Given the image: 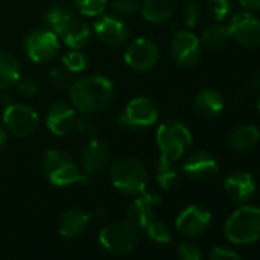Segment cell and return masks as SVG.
Segmentation results:
<instances>
[{
	"label": "cell",
	"mask_w": 260,
	"mask_h": 260,
	"mask_svg": "<svg viewBox=\"0 0 260 260\" xmlns=\"http://www.w3.org/2000/svg\"><path fill=\"white\" fill-rule=\"evenodd\" d=\"M228 240L239 245L252 243L260 239V208L245 205L236 210L225 225Z\"/></svg>",
	"instance_id": "obj_5"
},
{
	"label": "cell",
	"mask_w": 260,
	"mask_h": 260,
	"mask_svg": "<svg viewBox=\"0 0 260 260\" xmlns=\"http://www.w3.org/2000/svg\"><path fill=\"white\" fill-rule=\"evenodd\" d=\"M207 7L213 19L222 22L231 11V0H208Z\"/></svg>",
	"instance_id": "obj_33"
},
{
	"label": "cell",
	"mask_w": 260,
	"mask_h": 260,
	"mask_svg": "<svg viewBox=\"0 0 260 260\" xmlns=\"http://www.w3.org/2000/svg\"><path fill=\"white\" fill-rule=\"evenodd\" d=\"M242 8H245V11L249 13H257L260 11V0H239Z\"/></svg>",
	"instance_id": "obj_40"
},
{
	"label": "cell",
	"mask_w": 260,
	"mask_h": 260,
	"mask_svg": "<svg viewBox=\"0 0 260 260\" xmlns=\"http://www.w3.org/2000/svg\"><path fill=\"white\" fill-rule=\"evenodd\" d=\"M178 257L179 260H202L201 249L194 243L182 242L178 245Z\"/></svg>",
	"instance_id": "obj_36"
},
{
	"label": "cell",
	"mask_w": 260,
	"mask_h": 260,
	"mask_svg": "<svg viewBox=\"0 0 260 260\" xmlns=\"http://www.w3.org/2000/svg\"><path fill=\"white\" fill-rule=\"evenodd\" d=\"M184 173L196 182H208L219 173V166L216 158L204 150L193 152L188 155L182 164Z\"/></svg>",
	"instance_id": "obj_14"
},
{
	"label": "cell",
	"mask_w": 260,
	"mask_h": 260,
	"mask_svg": "<svg viewBox=\"0 0 260 260\" xmlns=\"http://www.w3.org/2000/svg\"><path fill=\"white\" fill-rule=\"evenodd\" d=\"M110 161V150L109 146L98 140V138H89V141L84 144L81 150V164L87 175H95L107 167Z\"/></svg>",
	"instance_id": "obj_18"
},
{
	"label": "cell",
	"mask_w": 260,
	"mask_h": 260,
	"mask_svg": "<svg viewBox=\"0 0 260 260\" xmlns=\"http://www.w3.org/2000/svg\"><path fill=\"white\" fill-rule=\"evenodd\" d=\"M140 240V228L128 219L116 220L104 226L100 233V243L110 252L122 254L134 249Z\"/></svg>",
	"instance_id": "obj_8"
},
{
	"label": "cell",
	"mask_w": 260,
	"mask_h": 260,
	"mask_svg": "<svg viewBox=\"0 0 260 260\" xmlns=\"http://www.w3.org/2000/svg\"><path fill=\"white\" fill-rule=\"evenodd\" d=\"M92 216L81 208H68L60 217V234L63 237L72 239L84 233Z\"/></svg>",
	"instance_id": "obj_21"
},
{
	"label": "cell",
	"mask_w": 260,
	"mask_h": 260,
	"mask_svg": "<svg viewBox=\"0 0 260 260\" xmlns=\"http://www.w3.org/2000/svg\"><path fill=\"white\" fill-rule=\"evenodd\" d=\"M17 89L25 96H34L39 92V83L36 81V78H32L29 75L20 77L17 81Z\"/></svg>",
	"instance_id": "obj_37"
},
{
	"label": "cell",
	"mask_w": 260,
	"mask_h": 260,
	"mask_svg": "<svg viewBox=\"0 0 260 260\" xmlns=\"http://www.w3.org/2000/svg\"><path fill=\"white\" fill-rule=\"evenodd\" d=\"M90 36H92V31L87 26V23L75 17L74 22L60 36V39L69 49H81L84 45H87V42L90 40Z\"/></svg>",
	"instance_id": "obj_25"
},
{
	"label": "cell",
	"mask_w": 260,
	"mask_h": 260,
	"mask_svg": "<svg viewBox=\"0 0 260 260\" xmlns=\"http://www.w3.org/2000/svg\"><path fill=\"white\" fill-rule=\"evenodd\" d=\"M228 28L230 39L245 48L260 46V19L249 11L237 13L231 17Z\"/></svg>",
	"instance_id": "obj_11"
},
{
	"label": "cell",
	"mask_w": 260,
	"mask_h": 260,
	"mask_svg": "<svg viewBox=\"0 0 260 260\" xmlns=\"http://www.w3.org/2000/svg\"><path fill=\"white\" fill-rule=\"evenodd\" d=\"M210 260H240V255L233 249L223 246H214L211 249Z\"/></svg>",
	"instance_id": "obj_38"
},
{
	"label": "cell",
	"mask_w": 260,
	"mask_h": 260,
	"mask_svg": "<svg viewBox=\"0 0 260 260\" xmlns=\"http://www.w3.org/2000/svg\"><path fill=\"white\" fill-rule=\"evenodd\" d=\"M258 112H260V100H258Z\"/></svg>",
	"instance_id": "obj_42"
},
{
	"label": "cell",
	"mask_w": 260,
	"mask_h": 260,
	"mask_svg": "<svg viewBox=\"0 0 260 260\" xmlns=\"http://www.w3.org/2000/svg\"><path fill=\"white\" fill-rule=\"evenodd\" d=\"M230 34H228V28L225 25H210L207 26L202 34H201V45H204V48L210 49V51H216L219 48H222L226 40H228Z\"/></svg>",
	"instance_id": "obj_28"
},
{
	"label": "cell",
	"mask_w": 260,
	"mask_h": 260,
	"mask_svg": "<svg viewBox=\"0 0 260 260\" xmlns=\"http://www.w3.org/2000/svg\"><path fill=\"white\" fill-rule=\"evenodd\" d=\"M75 127H77L78 132L81 135H84L86 138H93L95 137V132H96L95 124L90 119H87V118H83V119L77 121L75 122Z\"/></svg>",
	"instance_id": "obj_39"
},
{
	"label": "cell",
	"mask_w": 260,
	"mask_h": 260,
	"mask_svg": "<svg viewBox=\"0 0 260 260\" xmlns=\"http://www.w3.org/2000/svg\"><path fill=\"white\" fill-rule=\"evenodd\" d=\"M40 125V116L28 104L13 103L4 110V127L7 132L19 138H28L37 132Z\"/></svg>",
	"instance_id": "obj_9"
},
{
	"label": "cell",
	"mask_w": 260,
	"mask_h": 260,
	"mask_svg": "<svg viewBox=\"0 0 260 260\" xmlns=\"http://www.w3.org/2000/svg\"><path fill=\"white\" fill-rule=\"evenodd\" d=\"M43 172L48 181L55 187H68L74 184L87 185L89 179L80 173L72 156L60 149H51L43 156Z\"/></svg>",
	"instance_id": "obj_3"
},
{
	"label": "cell",
	"mask_w": 260,
	"mask_h": 260,
	"mask_svg": "<svg viewBox=\"0 0 260 260\" xmlns=\"http://www.w3.org/2000/svg\"><path fill=\"white\" fill-rule=\"evenodd\" d=\"M93 32L106 46H121L128 39V26L119 16H100L93 25Z\"/></svg>",
	"instance_id": "obj_13"
},
{
	"label": "cell",
	"mask_w": 260,
	"mask_h": 260,
	"mask_svg": "<svg viewBox=\"0 0 260 260\" xmlns=\"http://www.w3.org/2000/svg\"><path fill=\"white\" fill-rule=\"evenodd\" d=\"M77 16L66 7H52L46 10L43 20L46 23V28H49L52 32H55L60 39V36L66 31V28L74 22Z\"/></svg>",
	"instance_id": "obj_26"
},
{
	"label": "cell",
	"mask_w": 260,
	"mask_h": 260,
	"mask_svg": "<svg viewBox=\"0 0 260 260\" xmlns=\"http://www.w3.org/2000/svg\"><path fill=\"white\" fill-rule=\"evenodd\" d=\"M7 140H8V132L7 128L0 125V150H2L7 144Z\"/></svg>",
	"instance_id": "obj_41"
},
{
	"label": "cell",
	"mask_w": 260,
	"mask_h": 260,
	"mask_svg": "<svg viewBox=\"0 0 260 260\" xmlns=\"http://www.w3.org/2000/svg\"><path fill=\"white\" fill-rule=\"evenodd\" d=\"M158 204H159V198L156 194H152L147 191L138 194L128 207V211H127L128 220L134 225H137L140 230H146L147 225L152 220H155Z\"/></svg>",
	"instance_id": "obj_17"
},
{
	"label": "cell",
	"mask_w": 260,
	"mask_h": 260,
	"mask_svg": "<svg viewBox=\"0 0 260 260\" xmlns=\"http://www.w3.org/2000/svg\"><path fill=\"white\" fill-rule=\"evenodd\" d=\"M211 222V213L199 205L187 207L176 219L178 231L185 237H196L207 231Z\"/></svg>",
	"instance_id": "obj_16"
},
{
	"label": "cell",
	"mask_w": 260,
	"mask_h": 260,
	"mask_svg": "<svg viewBox=\"0 0 260 260\" xmlns=\"http://www.w3.org/2000/svg\"><path fill=\"white\" fill-rule=\"evenodd\" d=\"M112 10L116 13V16L128 17L134 16L137 11H140V0H112Z\"/></svg>",
	"instance_id": "obj_32"
},
{
	"label": "cell",
	"mask_w": 260,
	"mask_h": 260,
	"mask_svg": "<svg viewBox=\"0 0 260 260\" xmlns=\"http://www.w3.org/2000/svg\"><path fill=\"white\" fill-rule=\"evenodd\" d=\"M74 5L81 16L100 17L107 8V0H74Z\"/></svg>",
	"instance_id": "obj_30"
},
{
	"label": "cell",
	"mask_w": 260,
	"mask_h": 260,
	"mask_svg": "<svg viewBox=\"0 0 260 260\" xmlns=\"http://www.w3.org/2000/svg\"><path fill=\"white\" fill-rule=\"evenodd\" d=\"M147 234L150 236L152 240H155L156 243H169L170 239H172V233H170V228L166 222L162 220H152L147 228H146Z\"/></svg>",
	"instance_id": "obj_31"
},
{
	"label": "cell",
	"mask_w": 260,
	"mask_h": 260,
	"mask_svg": "<svg viewBox=\"0 0 260 260\" xmlns=\"http://www.w3.org/2000/svg\"><path fill=\"white\" fill-rule=\"evenodd\" d=\"M155 172H156V181L161 185V188L164 190H172L179 184V172L175 166V161L166 158V156H159L155 166Z\"/></svg>",
	"instance_id": "obj_27"
},
{
	"label": "cell",
	"mask_w": 260,
	"mask_h": 260,
	"mask_svg": "<svg viewBox=\"0 0 260 260\" xmlns=\"http://www.w3.org/2000/svg\"><path fill=\"white\" fill-rule=\"evenodd\" d=\"M61 48V42L49 28H36L25 36L23 49L32 63H48L54 60Z\"/></svg>",
	"instance_id": "obj_7"
},
{
	"label": "cell",
	"mask_w": 260,
	"mask_h": 260,
	"mask_svg": "<svg viewBox=\"0 0 260 260\" xmlns=\"http://www.w3.org/2000/svg\"><path fill=\"white\" fill-rule=\"evenodd\" d=\"M258 141H260V130L255 125L245 124V125L237 127L231 134L228 144L234 152L246 153L252 150L258 144Z\"/></svg>",
	"instance_id": "obj_23"
},
{
	"label": "cell",
	"mask_w": 260,
	"mask_h": 260,
	"mask_svg": "<svg viewBox=\"0 0 260 260\" xmlns=\"http://www.w3.org/2000/svg\"><path fill=\"white\" fill-rule=\"evenodd\" d=\"M191 143V132L178 119H167L156 130V144L159 152L172 161L181 159L190 149Z\"/></svg>",
	"instance_id": "obj_4"
},
{
	"label": "cell",
	"mask_w": 260,
	"mask_h": 260,
	"mask_svg": "<svg viewBox=\"0 0 260 260\" xmlns=\"http://www.w3.org/2000/svg\"><path fill=\"white\" fill-rule=\"evenodd\" d=\"M110 181L116 190L128 196H138L146 191L147 170L137 158H118L110 166Z\"/></svg>",
	"instance_id": "obj_2"
},
{
	"label": "cell",
	"mask_w": 260,
	"mask_h": 260,
	"mask_svg": "<svg viewBox=\"0 0 260 260\" xmlns=\"http://www.w3.org/2000/svg\"><path fill=\"white\" fill-rule=\"evenodd\" d=\"M225 107L222 95L214 89H204L194 98V109L199 116L205 119H213L222 113Z\"/></svg>",
	"instance_id": "obj_22"
},
{
	"label": "cell",
	"mask_w": 260,
	"mask_h": 260,
	"mask_svg": "<svg viewBox=\"0 0 260 260\" xmlns=\"http://www.w3.org/2000/svg\"><path fill=\"white\" fill-rule=\"evenodd\" d=\"M75 109L66 101H54L46 110V125L55 137H64L75 127Z\"/></svg>",
	"instance_id": "obj_15"
},
{
	"label": "cell",
	"mask_w": 260,
	"mask_h": 260,
	"mask_svg": "<svg viewBox=\"0 0 260 260\" xmlns=\"http://www.w3.org/2000/svg\"><path fill=\"white\" fill-rule=\"evenodd\" d=\"M170 52L181 68H191L201 57V40L191 31H178L172 40Z\"/></svg>",
	"instance_id": "obj_12"
},
{
	"label": "cell",
	"mask_w": 260,
	"mask_h": 260,
	"mask_svg": "<svg viewBox=\"0 0 260 260\" xmlns=\"http://www.w3.org/2000/svg\"><path fill=\"white\" fill-rule=\"evenodd\" d=\"M68 92L72 106L77 110L83 113H96L110 104L115 87L107 77L92 74L71 83Z\"/></svg>",
	"instance_id": "obj_1"
},
{
	"label": "cell",
	"mask_w": 260,
	"mask_h": 260,
	"mask_svg": "<svg viewBox=\"0 0 260 260\" xmlns=\"http://www.w3.org/2000/svg\"><path fill=\"white\" fill-rule=\"evenodd\" d=\"M22 77V68L17 57L8 51H0V89H10Z\"/></svg>",
	"instance_id": "obj_24"
},
{
	"label": "cell",
	"mask_w": 260,
	"mask_h": 260,
	"mask_svg": "<svg viewBox=\"0 0 260 260\" xmlns=\"http://www.w3.org/2000/svg\"><path fill=\"white\" fill-rule=\"evenodd\" d=\"M159 118V109L155 101H152L147 96H137L132 98L122 112L118 115L116 121L121 127L132 128V130H141L152 127Z\"/></svg>",
	"instance_id": "obj_6"
},
{
	"label": "cell",
	"mask_w": 260,
	"mask_h": 260,
	"mask_svg": "<svg viewBox=\"0 0 260 260\" xmlns=\"http://www.w3.org/2000/svg\"><path fill=\"white\" fill-rule=\"evenodd\" d=\"M225 190L234 202H246L255 193V184L248 172H234L225 179Z\"/></svg>",
	"instance_id": "obj_19"
},
{
	"label": "cell",
	"mask_w": 260,
	"mask_h": 260,
	"mask_svg": "<svg viewBox=\"0 0 260 260\" xmlns=\"http://www.w3.org/2000/svg\"><path fill=\"white\" fill-rule=\"evenodd\" d=\"M124 61L130 69L137 72H147L158 64L159 48L150 39H135L124 52Z\"/></svg>",
	"instance_id": "obj_10"
},
{
	"label": "cell",
	"mask_w": 260,
	"mask_h": 260,
	"mask_svg": "<svg viewBox=\"0 0 260 260\" xmlns=\"http://www.w3.org/2000/svg\"><path fill=\"white\" fill-rule=\"evenodd\" d=\"M49 81L55 89H69L71 86V72L64 68H55L49 72Z\"/></svg>",
	"instance_id": "obj_34"
},
{
	"label": "cell",
	"mask_w": 260,
	"mask_h": 260,
	"mask_svg": "<svg viewBox=\"0 0 260 260\" xmlns=\"http://www.w3.org/2000/svg\"><path fill=\"white\" fill-rule=\"evenodd\" d=\"M176 8L178 0H143L140 11L147 22L159 25L170 20Z\"/></svg>",
	"instance_id": "obj_20"
},
{
	"label": "cell",
	"mask_w": 260,
	"mask_h": 260,
	"mask_svg": "<svg viewBox=\"0 0 260 260\" xmlns=\"http://www.w3.org/2000/svg\"><path fill=\"white\" fill-rule=\"evenodd\" d=\"M61 61H63V68L71 74H81L89 66V58L81 49H69L63 55Z\"/></svg>",
	"instance_id": "obj_29"
},
{
	"label": "cell",
	"mask_w": 260,
	"mask_h": 260,
	"mask_svg": "<svg viewBox=\"0 0 260 260\" xmlns=\"http://www.w3.org/2000/svg\"><path fill=\"white\" fill-rule=\"evenodd\" d=\"M182 20L188 28H194L201 22V8L198 4L190 2L185 5L184 13H182Z\"/></svg>",
	"instance_id": "obj_35"
}]
</instances>
